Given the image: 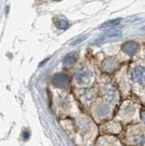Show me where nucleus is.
<instances>
[{
  "instance_id": "f257e3e1",
  "label": "nucleus",
  "mask_w": 145,
  "mask_h": 146,
  "mask_svg": "<svg viewBox=\"0 0 145 146\" xmlns=\"http://www.w3.org/2000/svg\"><path fill=\"white\" fill-rule=\"evenodd\" d=\"M91 77H92V73L89 68L87 67H82L79 68L75 73L76 81L79 85H87L88 83H89L90 80H91Z\"/></svg>"
},
{
  "instance_id": "f03ea898",
  "label": "nucleus",
  "mask_w": 145,
  "mask_h": 146,
  "mask_svg": "<svg viewBox=\"0 0 145 146\" xmlns=\"http://www.w3.org/2000/svg\"><path fill=\"white\" fill-rule=\"evenodd\" d=\"M131 78L133 81L137 83H142L145 81V68L143 67H136L131 72Z\"/></svg>"
},
{
  "instance_id": "7ed1b4c3",
  "label": "nucleus",
  "mask_w": 145,
  "mask_h": 146,
  "mask_svg": "<svg viewBox=\"0 0 145 146\" xmlns=\"http://www.w3.org/2000/svg\"><path fill=\"white\" fill-rule=\"evenodd\" d=\"M139 48V45L134 42V41H128L122 45V51L124 53L128 54L129 56H133L137 52Z\"/></svg>"
},
{
  "instance_id": "20e7f679",
  "label": "nucleus",
  "mask_w": 145,
  "mask_h": 146,
  "mask_svg": "<svg viewBox=\"0 0 145 146\" xmlns=\"http://www.w3.org/2000/svg\"><path fill=\"white\" fill-rule=\"evenodd\" d=\"M70 82V79L68 75L66 74H57L55 77H54V83H55L57 86H60V87H65L69 84Z\"/></svg>"
},
{
  "instance_id": "39448f33",
  "label": "nucleus",
  "mask_w": 145,
  "mask_h": 146,
  "mask_svg": "<svg viewBox=\"0 0 145 146\" xmlns=\"http://www.w3.org/2000/svg\"><path fill=\"white\" fill-rule=\"evenodd\" d=\"M110 112V107L106 103H101L97 105L96 107V113L99 116H105Z\"/></svg>"
},
{
  "instance_id": "423d86ee",
  "label": "nucleus",
  "mask_w": 145,
  "mask_h": 146,
  "mask_svg": "<svg viewBox=\"0 0 145 146\" xmlns=\"http://www.w3.org/2000/svg\"><path fill=\"white\" fill-rule=\"evenodd\" d=\"M121 36V32L119 31V30H112V31H110L106 33L103 36H101V38L98 39L97 41H101V40H104L105 38H120Z\"/></svg>"
},
{
  "instance_id": "0eeeda50",
  "label": "nucleus",
  "mask_w": 145,
  "mask_h": 146,
  "mask_svg": "<svg viewBox=\"0 0 145 146\" xmlns=\"http://www.w3.org/2000/svg\"><path fill=\"white\" fill-rule=\"evenodd\" d=\"M121 18H117V19H113V20H111V21H108L106 23H104L103 25L101 26V29H106V27H114L116 25H118L119 23L121 22Z\"/></svg>"
},
{
  "instance_id": "6e6552de",
  "label": "nucleus",
  "mask_w": 145,
  "mask_h": 146,
  "mask_svg": "<svg viewBox=\"0 0 145 146\" xmlns=\"http://www.w3.org/2000/svg\"><path fill=\"white\" fill-rule=\"evenodd\" d=\"M113 66H114V62H113L112 59H106L102 65L103 68L105 70H110L111 68H113Z\"/></svg>"
},
{
  "instance_id": "1a4fd4ad",
  "label": "nucleus",
  "mask_w": 145,
  "mask_h": 146,
  "mask_svg": "<svg viewBox=\"0 0 145 146\" xmlns=\"http://www.w3.org/2000/svg\"><path fill=\"white\" fill-rule=\"evenodd\" d=\"M75 59H76V56H75V55H73V54L68 55V56L64 59V62L66 64H70V63H73L75 61Z\"/></svg>"
},
{
  "instance_id": "9d476101",
  "label": "nucleus",
  "mask_w": 145,
  "mask_h": 146,
  "mask_svg": "<svg viewBox=\"0 0 145 146\" xmlns=\"http://www.w3.org/2000/svg\"><path fill=\"white\" fill-rule=\"evenodd\" d=\"M142 119L143 121H145V111H142Z\"/></svg>"
}]
</instances>
